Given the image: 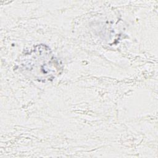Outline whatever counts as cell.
I'll return each instance as SVG.
<instances>
[{
	"label": "cell",
	"mask_w": 158,
	"mask_h": 158,
	"mask_svg": "<svg viewBox=\"0 0 158 158\" xmlns=\"http://www.w3.org/2000/svg\"><path fill=\"white\" fill-rule=\"evenodd\" d=\"M25 73L38 81H49L60 69L59 62L45 45H38L25 53L21 60Z\"/></svg>",
	"instance_id": "cell-1"
}]
</instances>
